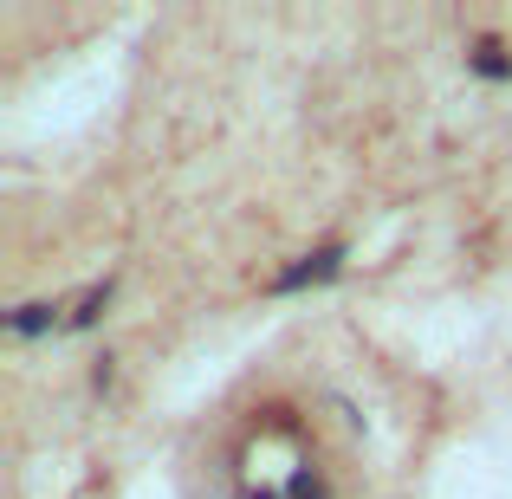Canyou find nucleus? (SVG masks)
<instances>
[{
	"mask_svg": "<svg viewBox=\"0 0 512 499\" xmlns=\"http://www.w3.org/2000/svg\"><path fill=\"white\" fill-rule=\"evenodd\" d=\"M344 266H350V240H325V247H312V253L279 266V273L266 279V292H273V299H299V292H312V286H331Z\"/></svg>",
	"mask_w": 512,
	"mask_h": 499,
	"instance_id": "f257e3e1",
	"label": "nucleus"
},
{
	"mask_svg": "<svg viewBox=\"0 0 512 499\" xmlns=\"http://www.w3.org/2000/svg\"><path fill=\"white\" fill-rule=\"evenodd\" d=\"M65 312H72V299H20L13 312H0V331H7L13 344H33V337L65 331Z\"/></svg>",
	"mask_w": 512,
	"mask_h": 499,
	"instance_id": "f03ea898",
	"label": "nucleus"
},
{
	"mask_svg": "<svg viewBox=\"0 0 512 499\" xmlns=\"http://www.w3.org/2000/svg\"><path fill=\"white\" fill-rule=\"evenodd\" d=\"M467 72H474L480 85H512V39L474 33V39H467Z\"/></svg>",
	"mask_w": 512,
	"mask_h": 499,
	"instance_id": "7ed1b4c3",
	"label": "nucleus"
},
{
	"mask_svg": "<svg viewBox=\"0 0 512 499\" xmlns=\"http://www.w3.org/2000/svg\"><path fill=\"white\" fill-rule=\"evenodd\" d=\"M111 305H117V279H98V286H85V292L72 299V312H65V337L98 331L104 318H111Z\"/></svg>",
	"mask_w": 512,
	"mask_h": 499,
	"instance_id": "20e7f679",
	"label": "nucleus"
},
{
	"mask_svg": "<svg viewBox=\"0 0 512 499\" xmlns=\"http://www.w3.org/2000/svg\"><path fill=\"white\" fill-rule=\"evenodd\" d=\"M117 389V357L104 350V357H91V396H111Z\"/></svg>",
	"mask_w": 512,
	"mask_h": 499,
	"instance_id": "39448f33",
	"label": "nucleus"
}]
</instances>
